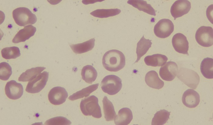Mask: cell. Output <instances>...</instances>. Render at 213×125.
Wrapping results in <instances>:
<instances>
[{"mask_svg":"<svg viewBox=\"0 0 213 125\" xmlns=\"http://www.w3.org/2000/svg\"><path fill=\"white\" fill-rule=\"evenodd\" d=\"M102 64L106 70L117 72L122 69L125 64V58L120 51L115 49L109 50L104 54Z\"/></svg>","mask_w":213,"mask_h":125,"instance_id":"cell-1","label":"cell"},{"mask_svg":"<svg viewBox=\"0 0 213 125\" xmlns=\"http://www.w3.org/2000/svg\"><path fill=\"white\" fill-rule=\"evenodd\" d=\"M80 108L82 113L85 116L91 115L97 118H100L102 116L98 99L95 95H91L82 99L80 104Z\"/></svg>","mask_w":213,"mask_h":125,"instance_id":"cell-2","label":"cell"},{"mask_svg":"<svg viewBox=\"0 0 213 125\" xmlns=\"http://www.w3.org/2000/svg\"><path fill=\"white\" fill-rule=\"evenodd\" d=\"M12 16L16 23L22 26L34 24L37 20L35 15L29 9L24 7L15 9L12 12Z\"/></svg>","mask_w":213,"mask_h":125,"instance_id":"cell-3","label":"cell"},{"mask_svg":"<svg viewBox=\"0 0 213 125\" xmlns=\"http://www.w3.org/2000/svg\"><path fill=\"white\" fill-rule=\"evenodd\" d=\"M103 91L110 95L117 93L122 87V81L117 76L109 75L103 78L101 82Z\"/></svg>","mask_w":213,"mask_h":125,"instance_id":"cell-4","label":"cell"},{"mask_svg":"<svg viewBox=\"0 0 213 125\" xmlns=\"http://www.w3.org/2000/svg\"><path fill=\"white\" fill-rule=\"evenodd\" d=\"M177 77L188 87L195 89L199 84L200 77L194 71L185 68H181L179 70Z\"/></svg>","mask_w":213,"mask_h":125,"instance_id":"cell-5","label":"cell"},{"mask_svg":"<svg viewBox=\"0 0 213 125\" xmlns=\"http://www.w3.org/2000/svg\"><path fill=\"white\" fill-rule=\"evenodd\" d=\"M195 38L197 43L205 47L211 46L213 44V29L210 26H202L196 32Z\"/></svg>","mask_w":213,"mask_h":125,"instance_id":"cell-6","label":"cell"},{"mask_svg":"<svg viewBox=\"0 0 213 125\" xmlns=\"http://www.w3.org/2000/svg\"><path fill=\"white\" fill-rule=\"evenodd\" d=\"M48 76L49 72L47 71H44L40 73L35 78L28 82L26 91L31 93L39 92L46 85Z\"/></svg>","mask_w":213,"mask_h":125,"instance_id":"cell-7","label":"cell"},{"mask_svg":"<svg viewBox=\"0 0 213 125\" xmlns=\"http://www.w3.org/2000/svg\"><path fill=\"white\" fill-rule=\"evenodd\" d=\"M174 26L172 22L167 19L159 20L155 25L154 32L155 35L161 38L169 36L173 32Z\"/></svg>","mask_w":213,"mask_h":125,"instance_id":"cell-8","label":"cell"},{"mask_svg":"<svg viewBox=\"0 0 213 125\" xmlns=\"http://www.w3.org/2000/svg\"><path fill=\"white\" fill-rule=\"evenodd\" d=\"M191 8L190 2L187 0H176L170 9V13L174 20L187 13Z\"/></svg>","mask_w":213,"mask_h":125,"instance_id":"cell-9","label":"cell"},{"mask_svg":"<svg viewBox=\"0 0 213 125\" xmlns=\"http://www.w3.org/2000/svg\"><path fill=\"white\" fill-rule=\"evenodd\" d=\"M48 100L54 105H59L64 103L68 96L66 89L60 86L55 87L49 91L48 95Z\"/></svg>","mask_w":213,"mask_h":125,"instance_id":"cell-10","label":"cell"},{"mask_svg":"<svg viewBox=\"0 0 213 125\" xmlns=\"http://www.w3.org/2000/svg\"><path fill=\"white\" fill-rule=\"evenodd\" d=\"M5 93L10 99L16 100L23 95V89L22 85L16 81L12 80L8 82L5 87Z\"/></svg>","mask_w":213,"mask_h":125,"instance_id":"cell-11","label":"cell"},{"mask_svg":"<svg viewBox=\"0 0 213 125\" xmlns=\"http://www.w3.org/2000/svg\"><path fill=\"white\" fill-rule=\"evenodd\" d=\"M178 66L174 62L169 61L162 66L159 71V74L163 80L170 81L175 78L178 71Z\"/></svg>","mask_w":213,"mask_h":125,"instance_id":"cell-12","label":"cell"},{"mask_svg":"<svg viewBox=\"0 0 213 125\" xmlns=\"http://www.w3.org/2000/svg\"><path fill=\"white\" fill-rule=\"evenodd\" d=\"M172 44L175 50L177 52L189 55V43L186 37L181 33L175 34L172 39Z\"/></svg>","mask_w":213,"mask_h":125,"instance_id":"cell-13","label":"cell"},{"mask_svg":"<svg viewBox=\"0 0 213 125\" xmlns=\"http://www.w3.org/2000/svg\"><path fill=\"white\" fill-rule=\"evenodd\" d=\"M183 104L190 108L196 107L200 102V97L199 94L195 91L188 89L183 93L182 97Z\"/></svg>","mask_w":213,"mask_h":125,"instance_id":"cell-14","label":"cell"},{"mask_svg":"<svg viewBox=\"0 0 213 125\" xmlns=\"http://www.w3.org/2000/svg\"><path fill=\"white\" fill-rule=\"evenodd\" d=\"M36 31V28L32 25H28L20 30L12 39V42L18 43L24 42L33 36Z\"/></svg>","mask_w":213,"mask_h":125,"instance_id":"cell-15","label":"cell"},{"mask_svg":"<svg viewBox=\"0 0 213 125\" xmlns=\"http://www.w3.org/2000/svg\"><path fill=\"white\" fill-rule=\"evenodd\" d=\"M133 119L132 113L131 110L127 107L120 109L118 114L114 118V122L117 125H127Z\"/></svg>","mask_w":213,"mask_h":125,"instance_id":"cell-16","label":"cell"},{"mask_svg":"<svg viewBox=\"0 0 213 125\" xmlns=\"http://www.w3.org/2000/svg\"><path fill=\"white\" fill-rule=\"evenodd\" d=\"M145 81L148 86L155 89H159L164 85V82L159 78L158 73L155 71H150L146 73Z\"/></svg>","mask_w":213,"mask_h":125,"instance_id":"cell-17","label":"cell"},{"mask_svg":"<svg viewBox=\"0 0 213 125\" xmlns=\"http://www.w3.org/2000/svg\"><path fill=\"white\" fill-rule=\"evenodd\" d=\"M95 39L92 38L84 42L70 45L73 52L76 54H81L91 50L95 45Z\"/></svg>","mask_w":213,"mask_h":125,"instance_id":"cell-18","label":"cell"},{"mask_svg":"<svg viewBox=\"0 0 213 125\" xmlns=\"http://www.w3.org/2000/svg\"><path fill=\"white\" fill-rule=\"evenodd\" d=\"M167 60L168 58L166 56L159 54L147 56L144 59L147 65L152 67L163 66L166 63Z\"/></svg>","mask_w":213,"mask_h":125,"instance_id":"cell-19","label":"cell"},{"mask_svg":"<svg viewBox=\"0 0 213 125\" xmlns=\"http://www.w3.org/2000/svg\"><path fill=\"white\" fill-rule=\"evenodd\" d=\"M127 3L140 11L151 15L156 16L155 9L150 4H148L146 1L143 0H129L127 1Z\"/></svg>","mask_w":213,"mask_h":125,"instance_id":"cell-20","label":"cell"},{"mask_svg":"<svg viewBox=\"0 0 213 125\" xmlns=\"http://www.w3.org/2000/svg\"><path fill=\"white\" fill-rule=\"evenodd\" d=\"M151 40L146 39L143 35L137 43L136 53L137 59L134 63L137 62L144 55L151 47L152 44Z\"/></svg>","mask_w":213,"mask_h":125,"instance_id":"cell-21","label":"cell"},{"mask_svg":"<svg viewBox=\"0 0 213 125\" xmlns=\"http://www.w3.org/2000/svg\"><path fill=\"white\" fill-rule=\"evenodd\" d=\"M213 59L206 57L202 61L200 65L201 71L203 76L208 79L213 78Z\"/></svg>","mask_w":213,"mask_h":125,"instance_id":"cell-22","label":"cell"},{"mask_svg":"<svg viewBox=\"0 0 213 125\" xmlns=\"http://www.w3.org/2000/svg\"><path fill=\"white\" fill-rule=\"evenodd\" d=\"M81 75L82 79L85 82L89 84H92L96 80L97 76V73L92 66L88 65L83 67Z\"/></svg>","mask_w":213,"mask_h":125,"instance_id":"cell-23","label":"cell"},{"mask_svg":"<svg viewBox=\"0 0 213 125\" xmlns=\"http://www.w3.org/2000/svg\"><path fill=\"white\" fill-rule=\"evenodd\" d=\"M46 68L43 67H38L33 68L26 70L18 78V81L20 82L30 81L37 77Z\"/></svg>","mask_w":213,"mask_h":125,"instance_id":"cell-24","label":"cell"},{"mask_svg":"<svg viewBox=\"0 0 213 125\" xmlns=\"http://www.w3.org/2000/svg\"><path fill=\"white\" fill-rule=\"evenodd\" d=\"M104 117L107 121L113 120L116 116L114 106L112 102L106 96H104L103 101Z\"/></svg>","mask_w":213,"mask_h":125,"instance_id":"cell-25","label":"cell"},{"mask_svg":"<svg viewBox=\"0 0 213 125\" xmlns=\"http://www.w3.org/2000/svg\"><path fill=\"white\" fill-rule=\"evenodd\" d=\"M99 83L92 85L82 90L74 93L69 96L68 99L74 101L79 99L86 97L91 93L96 90L98 88Z\"/></svg>","mask_w":213,"mask_h":125,"instance_id":"cell-26","label":"cell"},{"mask_svg":"<svg viewBox=\"0 0 213 125\" xmlns=\"http://www.w3.org/2000/svg\"><path fill=\"white\" fill-rule=\"evenodd\" d=\"M121 10L118 9H99L93 11L90 13L92 16L97 18H106L118 15Z\"/></svg>","mask_w":213,"mask_h":125,"instance_id":"cell-27","label":"cell"},{"mask_svg":"<svg viewBox=\"0 0 213 125\" xmlns=\"http://www.w3.org/2000/svg\"><path fill=\"white\" fill-rule=\"evenodd\" d=\"M170 112L165 109L157 111L154 115L152 121V125H163L169 118Z\"/></svg>","mask_w":213,"mask_h":125,"instance_id":"cell-28","label":"cell"},{"mask_svg":"<svg viewBox=\"0 0 213 125\" xmlns=\"http://www.w3.org/2000/svg\"><path fill=\"white\" fill-rule=\"evenodd\" d=\"M2 57L6 59H15L21 55L19 48L16 46L6 47L2 49Z\"/></svg>","mask_w":213,"mask_h":125,"instance_id":"cell-29","label":"cell"},{"mask_svg":"<svg viewBox=\"0 0 213 125\" xmlns=\"http://www.w3.org/2000/svg\"><path fill=\"white\" fill-rule=\"evenodd\" d=\"M12 73V68L6 62H3L0 64V78L1 80H8Z\"/></svg>","mask_w":213,"mask_h":125,"instance_id":"cell-30","label":"cell"},{"mask_svg":"<svg viewBox=\"0 0 213 125\" xmlns=\"http://www.w3.org/2000/svg\"><path fill=\"white\" fill-rule=\"evenodd\" d=\"M71 122L66 118L59 116L54 117L47 120L45 125H70Z\"/></svg>","mask_w":213,"mask_h":125,"instance_id":"cell-31","label":"cell"}]
</instances>
